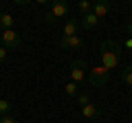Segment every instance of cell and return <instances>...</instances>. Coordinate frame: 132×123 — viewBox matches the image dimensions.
Masks as SVG:
<instances>
[{"label": "cell", "mask_w": 132, "mask_h": 123, "mask_svg": "<svg viewBox=\"0 0 132 123\" xmlns=\"http://www.w3.org/2000/svg\"><path fill=\"white\" fill-rule=\"evenodd\" d=\"M99 57H101V66L106 71H117L119 59H121V44H117L114 40H106L99 44Z\"/></svg>", "instance_id": "obj_1"}, {"label": "cell", "mask_w": 132, "mask_h": 123, "mask_svg": "<svg viewBox=\"0 0 132 123\" xmlns=\"http://www.w3.org/2000/svg\"><path fill=\"white\" fill-rule=\"evenodd\" d=\"M68 11H71V5H68L66 0H55V2L51 5V9L44 13L42 20H44L46 24H53V22H57L60 18H66V15H68Z\"/></svg>", "instance_id": "obj_2"}, {"label": "cell", "mask_w": 132, "mask_h": 123, "mask_svg": "<svg viewBox=\"0 0 132 123\" xmlns=\"http://www.w3.org/2000/svg\"><path fill=\"white\" fill-rule=\"evenodd\" d=\"M88 64H86V59H75L71 64V81H75L77 86H84L86 77H88Z\"/></svg>", "instance_id": "obj_3"}, {"label": "cell", "mask_w": 132, "mask_h": 123, "mask_svg": "<svg viewBox=\"0 0 132 123\" xmlns=\"http://www.w3.org/2000/svg\"><path fill=\"white\" fill-rule=\"evenodd\" d=\"M86 79H88L90 84L95 86V88H101V86L108 84V79H110V71H106V68L99 64V66H95V68H90V71H88V77H86Z\"/></svg>", "instance_id": "obj_4"}, {"label": "cell", "mask_w": 132, "mask_h": 123, "mask_svg": "<svg viewBox=\"0 0 132 123\" xmlns=\"http://www.w3.org/2000/svg\"><path fill=\"white\" fill-rule=\"evenodd\" d=\"M60 48H64V51H81V48L86 46L84 44V40H81V35H62L60 38Z\"/></svg>", "instance_id": "obj_5"}, {"label": "cell", "mask_w": 132, "mask_h": 123, "mask_svg": "<svg viewBox=\"0 0 132 123\" xmlns=\"http://www.w3.org/2000/svg\"><path fill=\"white\" fill-rule=\"evenodd\" d=\"M0 42H2V46H5L7 51H13V48L20 46V35L15 33L13 29H7V31L0 33Z\"/></svg>", "instance_id": "obj_6"}, {"label": "cell", "mask_w": 132, "mask_h": 123, "mask_svg": "<svg viewBox=\"0 0 132 123\" xmlns=\"http://www.w3.org/2000/svg\"><path fill=\"white\" fill-rule=\"evenodd\" d=\"M81 114H84V119H88V121H97L99 117H101V110H99V106L97 103H86V106H81Z\"/></svg>", "instance_id": "obj_7"}, {"label": "cell", "mask_w": 132, "mask_h": 123, "mask_svg": "<svg viewBox=\"0 0 132 123\" xmlns=\"http://www.w3.org/2000/svg\"><path fill=\"white\" fill-rule=\"evenodd\" d=\"M112 9V2H97V5H93V13L97 15V20H101V18H106L108 15V11Z\"/></svg>", "instance_id": "obj_8"}, {"label": "cell", "mask_w": 132, "mask_h": 123, "mask_svg": "<svg viewBox=\"0 0 132 123\" xmlns=\"http://www.w3.org/2000/svg\"><path fill=\"white\" fill-rule=\"evenodd\" d=\"M79 29H81V24H79V20H75V18H71V20H66V24H64V35H77L79 33Z\"/></svg>", "instance_id": "obj_9"}, {"label": "cell", "mask_w": 132, "mask_h": 123, "mask_svg": "<svg viewBox=\"0 0 132 123\" xmlns=\"http://www.w3.org/2000/svg\"><path fill=\"white\" fill-rule=\"evenodd\" d=\"M79 24H81V29H86V31H93V29L99 24V20H97V15H95V13H86L84 18H81Z\"/></svg>", "instance_id": "obj_10"}, {"label": "cell", "mask_w": 132, "mask_h": 123, "mask_svg": "<svg viewBox=\"0 0 132 123\" xmlns=\"http://www.w3.org/2000/svg\"><path fill=\"white\" fill-rule=\"evenodd\" d=\"M0 29H2V31L13 29V15L11 13H0Z\"/></svg>", "instance_id": "obj_11"}, {"label": "cell", "mask_w": 132, "mask_h": 123, "mask_svg": "<svg viewBox=\"0 0 132 123\" xmlns=\"http://www.w3.org/2000/svg\"><path fill=\"white\" fill-rule=\"evenodd\" d=\"M11 108H13V103H11L9 99H0V117L11 114Z\"/></svg>", "instance_id": "obj_12"}, {"label": "cell", "mask_w": 132, "mask_h": 123, "mask_svg": "<svg viewBox=\"0 0 132 123\" xmlns=\"http://www.w3.org/2000/svg\"><path fill=\"white\" fill-rule=\"evenodd\" d=\"M77 9L81 11V13H93V2H88V0H79V2H77Z\"/></svg>", "instance_id": "obj_13"}, {"label": "cell", "mask_w": 132, "mask_h": 123, "mask_svg": "<svg viewBox=\"0 0 132 123\" xmlns=\"http://www.w3.org/2000/svg\"><path fill=\"white\" fill-rule=\"evenodd\" d=\"M66 95L68 97H77L79 95V86H77L75 81H68V84H66Z\"/></svg>", "instance_id": "obj_14"}, {"label": "cell", "mask_w": 132, "mask_h": 123, "mask_svg": "<svg viewBox=\"0 0 132 123\" xmlns=\"http://www.w3.org/2000/svg\"><path fill=\"white\" fill-rule=\"evenodd\" d=\"M121 79H123V84L132 86V66H126V68L121 71Z\"/></svg>", "instance_id": "obj_15"}, {"label": "cell", "mask_w": 132, "mask_h": 123, "mask_svg": "<svg viewBox=\"0 0 132 123\" xmlns=\"http://www.w3.org/2000/svg\"><path fill=\"white\" fill-rule=\"evenodd\" d=\"M77 101H79V108H81V106L90 103V95L88 92H79V95H77Z\"/></svg>", "instance_id": "obj_16"}, {"label": "cell", "mask_w": 132, "mask_h": 123, "mask_svg": "<svg viewBox=\"0 0 132 123\" xmlns=\"http://www.w3.org/2000/svg\"><path fill=\"white\" fill-rule=\"evenodd\" d=\"M0 123H20L15 117H11V114H7V117H0Z\"/></svg>", "instance_id": "obj_17"}, {"label": "cell", "mask_w": 132, "mask_h": 123, "mask_svg": "<svg viewBox=\"0 0 132 123\" xmlns=\"http://www.w3.org/2000/svg\"><path fill=\"white\" fill-rule=\"evenodd\" d=\"M7 55H9V51H7L5 46H0V64H2V61L7 59Z\"/></svg>", "instance_id": "obj_18"}, {"label": "cell", "mask_w": 132, "mask_h": 123, "mask_svg": "<svg viewBox=\"0 0 132 123\" xmlns=\"http://www.w3.org/2000/svg\"><path fill=\"white\" fill-rule=\"evenodd\" d=\"M126 31H128V35H130V38H132V22H130V24H128V27H126Z\"/></svg>", "instance_id": "obj_19"}, {"label": "cell", "mask_w": 132, "mask_h": 123, "mask_svg": "<svg viewBox=\"0 0 132 123\" xmlns=\"http://www.w3.org/2000/svg\"><path fill=\"white\" fill-rule=\"evenodd\" d=\"M126 48H132V38H128V40H126Z\"/></svg>", "instance_id": "obj_20"}, {"label": "cell", "mask_w": 132, "mask_h": 123, "mask_svg": "<svg viewBox=\"0 0 132 123\" xmlns=\"http://www.w3.org/2000/svg\"><path fill=\"white\" fill-rule=\"evenodd\" d=\"M0 33H2V29H0Z\"/></svg>", "instance_id": "obj_21"}]
</instances>
